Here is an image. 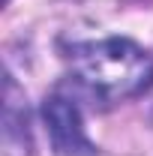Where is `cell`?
I'll use <instances>...</instances> for the list:
<instances>
[{
  "mask_svg": "<svg viewBox=\"0 0 153 156\" xmlns=\"http://www.w3.org/2000/svg\"><path fill=\"white\" fill-rule=\"evenodd\" d=\"M66 63L72 78L105 105L132 99L153 84V54L123 36L75 42L66 48Z\"/></svg>",
  "mask_w": 153,
  "mask_h": 156,
  "instance_id": "obj_1",
  "label": "cell"
},
{
  "mask_svg": "<svg viewBox=\"0 0 153 156\" xmlns=\"http://www.w3.org/2000/svg\"><path fill=\"white\" fill-rule=\"evenodd\" d=\"M42 120L57 156H96V144L87 138L81 111L69 96H48L42 102Z\"/></svg>",
  "mask_w": 153,
  "mask_h": 156,
  "instance_id": "obj_2",
  "label": "cell"
},
{
  "mask_svg": "<svg viewBox=\"0 0 153 156\" xmlns=\"http://www.w3.org/2000/svg\"><path fill=\"white\" fill-rule=\"evenodd\" d=\"M3 141L12 153L30 150V114H27V99L18 90L15 78L6 75L3 90Z\"/></svg>",
  "mask_w": 153,
  "mask_h": 156,
  "instance_id": "obj_3",
  "label": "cell"
}]
</instances>
